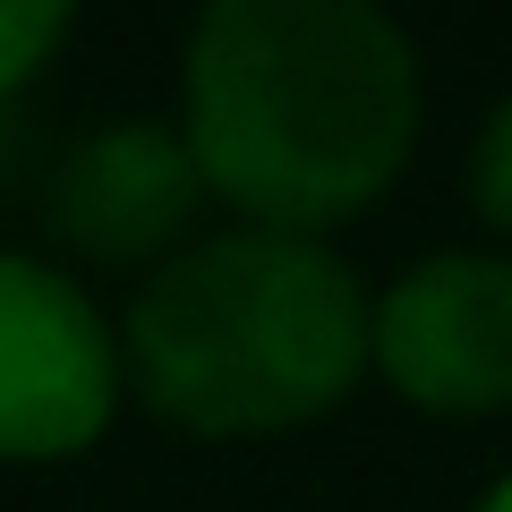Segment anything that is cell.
I'll return each mask as SVG.
<instances>
[{"instance_id":"6da1fadb","label":"cell","mask_w":512,"mask_h":512,"mask_svg":"<svg viewBox=\"0 0 512 512\" xmlns=\"http://www.w3.org/2000/svg\"><path fill=\"white\" fill-rule=\"evenodd\" d=\"M180 146L248 231L316 239L419 146V52L376 0H214L188 26Z\"/></svg>"},{"instance_id":"7a4b0ae2","label":"cell","mask_w":512,"mask_h":512,"mask_svg":"<svg viewBox=\"0 0 512 512\" xmlns=\"http://www.w3.org/2000/svg\"><path fill=\"white\" fill-rule=\"evenodd\" d=\"M111 350L154 419L188 436H274L359 384L367 291L316 239L222 231L137 282Z\"/></svg>"},{"instance_id":"3957f363","label":"cell","mask_w":512,"mask_h":512,"mask_svg":"<svg viewBox=\"0 0 512 512\" xmlns=\"http://www.w3.org/2000/svg\"><path fill=\"white\" fill-rule=\"evenodd\" d=\"M367 359L436 419L512 410V256L444 248L367 308Z\"/></svg>"},{"instance_id":"277c9868","label":"cell","mask_w":512,"mask_h":512,"mask_svg":"<svg viewBox=\"0 0 512 512\" xmlns=\"http://www.w3.org/2000/svg\"><path fill=\"white\" fill-rule=\"evenodd\" d=\"M120 410V350L94 299L35 256H0V461H60Z\"/></svg>"},{"instance_id":"5b68a950","label":"cell","mask_w":512,"mask_h":512,"mask_svg":"<svg viewBox=\"0 0 512 512\" xmlns=\"http://www.w3.org/2000/svg\"><path fill=\"white\" fill-rule=\"evenodd\" d=\"M205 180L171 120H111L60 163L52 231L94 265H146L188 231Z\"/></svg>"},{"instance_id":"8992f818","label":"cell","mask_w":512,"mask_h":512,"mask_svg":"<svg viewBox=\"0 0 512 512\" xmlns=\"http://www.w3.org/2000/svg\"><path fill=\"white\" fill-rule=\"evenodd\" d=\"M60 35H69V9L60 0H0V94L26 86Z\"/></svg>"},{"instance_id":"52a82bcc","label":"cell","mask_w":512,"mask_h":512,"mask_svg":"<svg viewBox=\"0 0 512 512\" xmlns=\"http://www.w3.org/2000/svg\"><path fill=\"white\" fill-rule=\"evenodd\" d=\"M470 197L487 222H504L512 231V94L495 103V120L478 128V154H470Z\"/></svg>"},{"instance_id":"ba28073f","label":"cell","mask_w":512,"mask_h":512,"mask_svg":"<svg viewBox=\"0 0 512 512\" xmlns=\"http://www.w3.org/2000/svg\"><path fill=\"white\" fill-rule=\"evenodd\" d=\"M478 512H512V478H495V487H487V504H478Z\"/></svg>"}]
</instances>
